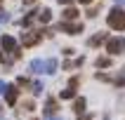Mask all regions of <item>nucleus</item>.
<instances>
[{"instance_id":"nucleus-1","label":"nucleus","mask_w":125,"mask_h":120,"mask_svg":"<svg viewBox=\"0 0 125 120\" xmlns=\"http://www.w3.org/2000/svg\"><path fill=\"white\" fill-rule=\"evenodd\" d=\"M106 21H109V26L113 31H125V9L113 7L111 12H109V17H106Z\"/></svg>"},{"instance_id":"nucleus-2","label":"nucleus","mask_w":125,"mask_h":120,"mask_svg":"<svg viewBox=\"0 0 125 120\" xmlns=\"http://www.w3.org/2000/svg\"><path fill=\"white\" fill-rule=\"evenodd\" d=\"M0 47L5 49V52H12L14 59H19V56H21V52H19V47H17V42H14L12 35H2V40H0Z\"/></svg>"},{"instance_id":"nucleus-3","label":"nucleus","mask_w":125,"mask_h":120,"mask_svg":"<svg viewBox=\"0 0 125 120\" xmlns=\"http://www.w3.org/2000/svg\"><path fill=\"white\" fill-rule=\"evenodd\" d=\"M42 38L40 31H26V33H21V45L24 47H33V45H38Z\"/></svg>"},{"instance_id":"nucleus-4","label":"nucleus","mask_w":125,"mask_h":120,"mask_svg":"<svg viewBox=\"0 0 125 120\" xmlns=\"http://www.w3.org/2000/svg\"><path fill=\"white\" fill-rule=\"evenodd\" d=\"M123 49H125V38H111V40H106V52L120 54Z\"/></svg>"},{"instance_id":"nucleus-5","label":"nucleus","mask_w":125,"mask_h":120,"mask_svg":"<svg viewBox=\"0 0 125 120\" xmlns=\"http://www.w3.org/2000/svg\"><path fill=\"white\" fill-rule=\"evenodd\" d=\"M59 31H64V33H71V35H76L83 31V24H69V21H64V24H59Z\"/></svg>"},{"instance_id":"nucleus-6","label":"nucleus","mask_w":125,"mask_h":120,"mask_svg":"<svg viewBox=\"0 0 125 120\" xmlns=\"http://www.w3.org/2000/svg\"><path fill=\"white\" fill-rule=\"evenodd\" d=\"M17 97H19V90H17L14 85H7V90H5V99H7V104L14 106V104H17Z\"/></svg>"},{"instance_id":"nucleus-7","label":"nucleus","mask_w":125,"mask_h":120,"mask_svg":"<svg viewBox=\"0 0 125 120\" xmlns=\"http://www.w3.org/2000/svg\"><path fill=\"white\" fill-rule=\"evenodd\" d=\"M57 111H59V104H57V99H47V101H45V118L54 115Z\"/></svg>"},{"instance_id":"nucleus-8","label":"nucleus","mask_w":125,"mask_h":120,"mask_svg":"<svg viewBox=\"0 0 125 120\" xmlns=\"http://www.w3.org/2000/svg\"><path fill=\"white\" fill-rule=\"evenodd\" d=\"M28 68L33 71V73H45V61H42V59H33Z\"/></svg>"},{"instance_id":"nucleus-9","label":"nucleus","mask_w":125,"mask_h":120,"mask_svg":"<svg viewBox=\"0 0 125 120\" xmlns=\"http://www.w3.org/2000/svg\"><path fill=\"white\" fill-rule=\"evenodd\" d=\"M57 66H59V64H57V59H45V73H50V75H52V73H57Z\"/></svg>"},{"instance_id":"nucleus-10","label":"nucleus","mask_w":125,"mask_h":120,"mask_svg":"<svg viewBox=\"0 0 125 120\" xmlns=\"http://www.w3.org/2000/svg\"><path fill=\"white\" fill-rule=\"evenodd\" d=\"M106 40V33H97L90 38V47H97V45H102V42Z\"/></svg>"},{"instance_id":"nucleus-11","label":"nucleus","mask_w":125,"mask_h":120,"mask_svg":"<svg viewBox=\"0 0 125 120\" xmlns=\"http://www.w3.org/2000/svg\"><path fill=\"white\" fill-rule=\"evenodd\" d=\"M76 17H78V9H76V7H66V9H64V19H66V21H73Z\"/></svg>"},{"instance_id":"nucleus-12","label":"nucleus","mask_w":125,"mask_h":120,"mask_svg":"<svg viewBox=\"0 0 125 120\" xmlns=\"http://www.w3.org/2000/svg\"><path fill=\"white\" fill-rule=\"evenodd\" d=\"M73 111H76L78 115H83V113H85V99H83V97L76 99V104H73Z\"/></svg>"},{"instance_id":"nucleus-13","label":"nucleus","mask_w":125,"mask_h":120,"mask_svg":"<svg viewBox=\"0 0 125 120\" xmlns=\"http://www.w3.org/2000/svg\"><path fill=\"white\" fill-rule=\"evenodd\" d=\"M38 19H40L42 24H47V21L52 19V12H50V9H40V12H38Z\"/></svg>"},{"instance_id":"nucleus-14","label":"nucleus","mask_w":125,"mask_h":120,"mask_svg":"<svg viewBox=\"0 0 125 120\" xmlns=\"http://www.w3.org/2000/svg\"><path fill=\"white\" fill-rule=\"evenodd\" d=\"M42 90H45V87H42V83H40V80L31 83V92H33V94H42Z\"/></svg>"},{"instance_id":"nucleus-15","label":"nucleus","mask_w":125,"mask_h":120,"mask_svg":"<svg viewBox=\"0 0 125 120\" xmlns=\"http://www.w3.org/2000/svg\"><path fill=\"white\" fill-rule=\"evenodd\" d=\"M71 97H76V90H73V87H66V90L62 92V99H71Z\"/></svg>"},{"instance_id":"nucleus-16","label":"nucleus","mask_w":125,"mask_h":120,"mask_svg":"<svg viewBox=\"0 0 125 120\" xmlns=\"http://www.w3.org/2000/svg\"><path fill=\"white\" fill-rule=\"evenodd\" d=\"M109 64H111V61H109L106 56H102V59H97V66H99V68H106Z\"/></svg>"},{"instance_id":"nucleus-17","label":"nucleus","mask_w":125,"mask_h":120,"mask_svg":"<svg viewBox=\"0 0 125 120\" xmlns=\"http://www.w3.org/2000/svg\"><path fill=\"white\" fill-rule=\"evenodd\" d=\"M7 21H10V14L5 9H0V24H7Z\"/></svg>"},{"instance_id":"nucleus-18","label":"nucleus","mask_w":125,"mask_h":120,"mask_svg":"<svg viewBox=\"0 0 125 120\" xmlns=\"http://www.w3.org/2000/svg\"><path fill=\"white\" fill-rule=\"evenodd\" d=\"M21 108H24V111H33V104H31V101H26V104L21 106Z\"/></svg>"},{"instance_id":"nucleus-19","label":"nucleus","mask_w":125,"mask_h":120,"mask_svg":"<svg viewBox=\"0 0 125 120\" xmlns=\"http://www.w3.org/2000/svg\"><path fill=\"white\" fill-rule=\"evenodd\" d=\"M5 90H7V85H5V80H0V94H5Z\"/></svg>"},{"instance_id":"nucleus-20","label":"nucleus","mask_w":125,"mask_h":120,"mask_svg":"<svg viewBox=\"0 0 125 120\" xmlns=\"http://www.w3.org/2000/svg\"><path fill=\"white\" fill-rule=\"evenodd\" d=\"M59 2H62V5H71V2H73V0H59Z\"/></svg>"},{"instance_id":"nucleus-21","label":"nucleus","mask_w":125,"mask_h":120,"mask_svg":"<svg viewBox=\"0 0 125 120\" xmlns=\"http://www.w3.org/2000/svg\"><path fill=\"white\" fill-rule=\"evenodd\" d=\"M80 120H92V118H90V115H85V113H83V115H80Z\"/></svg>"},{"instance_id":"nucleus-22","label":"nucleus","mask_w":125,"mask_h":120,"mask_svg":"<svg viewBox=\"0 0 125 120\" xmlns=\"http://www.w3.org/2000/svg\"><path fill=\"white\" fill-rule=\"evenodd\" d=\"M45 120H59V118H54V115H50V118H45Z\"/></svg>"},{"instance_id":"nucleus-23","label":"nucleus","mask_w":125,"mask_h":120,"mask_svg":"<svg viewBox=\"0 0 125 120\" xmlns=\"http://www.w3.org/2000/svg\"><path fill=\"white\" fill-rule=\"evenodd\" d=\"M24 2H26V5H31V2H35V0H24Z\"/></svg>"},{"instance_id":"nucleus-24","label":"nucleus","mask_w":125,"mask_h":120,"mask_svg":"<svg viewBox=\"0 0 125 120\" xmlns=\"http://www.w3.org/2000/svg\"><path fill=\"white\" fill-rule=\"evenodd\" d=\"M116 2H118V5H125V0H116Z\"/></svg>"},{"instance_id":"nucleus-25","label":"nucleus","mask_w":125,"mask_h":120,"mask_svg":"<svg viewBox=\"0 0 125 120\" xmlns=\"http://www.w3.org/2000/svg\"><path fill=\"white\" fill-rule=\"evenodd\" d=\"M78 2H85V5H87V2H90V0H78Z\"/></svg>"},{"instance_id":"nucleus-26","label":"nucleus","mask_w":125,"mask_h":120,"mask_svg":"<svg viewBox=\"0 0 125 120\" xmlns=\"http://www.w3.org/2000/svg\"><path fill=\"white\" fill-rule=\"evenodd\" d=\"M0 118H2V106H0Z\"/></svg>"},{"instance_id":"nucleus-27","label":"nucleus","mask_w":125,"mask_h":120,"mask_svg":"<svg viewBox=\"0 0 125 120\" xmlns=\"http://www.w3.org/2000/svg\"><path fill=\"white\" fill-rule=\"evenodd\" d=\"M0 61H5V59H2V52H0Z\"/></svg>"},{"instance_id":"nucleus-28","label":"nucleus","mask_w":125,"mask_h":120,"mask_svg":"<svg viewBox=\"0 0 125 120\" xmlns=\"http://www.w3.org/2000/svg\"><path fill=\"white\" fill-rule=\"evenodd\" d=\"M104 120H109V118H104Z\"/></svg>"}]
</instances>
